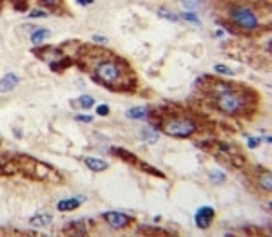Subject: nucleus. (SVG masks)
Instances as JSON below:
<instances>
[{
	"label": "nucleus",
	"instance_id": "6ab92c4d",
	"mask_svg": "<svg viewBox=\"0 0 272 237\" xmlns=\"http://www.w3.org/2000/svg\"><path fill=\"white\" fill-rule=\"evenodd\" d=\"M49 36H51V33H49L48 29H42V27H38L36 31H33V33H31V43H33V45H40V43H42L46 38H49Z\"/></svg>",
	"mask_w": 272,
	"mask_h": 237
},
{
	"label": "nucleus",
	"instance_id": "20e7f679",
	"mask_svg": "<svg viewBox=\"0 0 272 237\" xmlns=\"http://www.w3.org/2000/svg\"><path fill=\"white\" fill-rule=\"evenodd\" d=\"M149 120L156 130H162L171 138L180 139L202 136L211 127L205 116L183 105H164V107L151 109Z\"/></svg>",
	"mask_w": 272,
	"mask_h": 237
},
{
	"label": "nucleus",
	"instance_id": "f03ea898",
	"mask_svg": "<svg viewBox=\"0 0 272 237\" xmlns=\"http://www.w3.org/2000/svg\"><path fill=\"white\" fill-rule=\"evenodd\" d=\"M195 94L203 105L229 118L252 120L261 105V96L251 85L223 80L214 74L202 76L195 85Z\"/></svg>",
	"mask_w": 272,
	"mask_h": 237
},
{
	"label": "nucleus",
	"instance_id": "9b49d317",
	"mask_svg": "<svg viewBox=\"0 0 272 237\" xmlns=\"http://www.w3.org/2000/svg\"><path fill=\"white\" fill-rule=\"evenodd\" d=\"M216 217V212H214V208L211 207H203L200 208L198 212H196V226L202 230H207L209 226L212 224V219Z\"/></svg>",
	"mask_w": 272,
	"mask_h": 237
},
{
	"label": "nucleus",
	"instance_id": "6e6552de",
	"mask_svg": "<svg viewBox=\"0 0 272 237\" xmlns=\"http://www.w3.org/2000/svg\"><path fill=\"white\" fill-rule=\"evenodd\" d=\"M112 154L118 156L120 160H124L126 163L133 165V167H136L138 170H142V172H147V174H151V176L154 177H165V174L162 172V170H158V168L151 167V165H147L145 161H142L136 154H133V152L126 151V149H112Z\"/></svg>",
	"mask_w": 272,
	"mask_h": 237
},
{
	"label": "nucleus",
	"instance_id": "7ed1b4c3",
	"mask_svg": "<svg viewBox=\"0 0 272 237\" xmlns=\"http://www.w3.org/2000/svg\"><path fill=\"white\" fill-rule=\"evenodd\" d=\"M223 2L218 24L238 36H259L272 27V11L268 2L259 0H216Z\"/></svg>",
	"mask_w": 272,
	"mask_h": 237
},
{
	"label": "nucleus",
	"instance_id": "a878e982",
	"mask_svg": "<svg viewBox=\"0 0 272 237\" xmlns=\"http://www.w3.org/2000/svg\"><path fill=\"white\" fill-rule=\"evenodd\" d=\"M211 181H212V183H223V181H225L223 172H218V170H211Z\"/></svg>",
	"mask_w": 272,
	"mask_h": 237
},
{
	"label": "nucleus",
	"instance_id": "423d86ee",
	"mask_svg": "<svg viewBox=\"0 0 272 237\" xmlns=\"http://www.w3.org/2000/svg\"><path fill=\"white\" fill-rule=\"evenodd\" d=\"M196 145H198L200 149L209 151L212 156H216L218 160L223 161V163H227L229 167H234V168L247 167V160H245V156L242 154V151H238L236 147L229 145V143L218 141V139L211 138V139L196 141Z\"/></svg>",
	"mask_w": 272,
	"mask_h": 237
},
{
	"label": "nucleus",
	"instance_id": "2f4dec72",
	"mask_svg": "<svg viewBox=\"0 0 272 237\" xmlns=\"http://www.w3.org/2000/svg\"><path fill=\"white\" fill-rule=\"evenodd\" d=\"M93 40H95L96 43H107V38H104V36H100V35H95Z\"/></svg>",
	"mask_w": 272,
	"mask_h": 237
},
{
	"label": "nucleus",
	"instance_id": "393cba45",
	"mask_svg": "<svg viewBox=\"0 0 272 237\" xmlns=\"http://www.w3.org/2000/svg\"><path fill=\"white\" fill-rule=\"evenodd\" d=\"M214 73L221 74V76H232V69H229L227 65H214Z\"/></svg>",
	"mask_w": 272,
	"mask_h": 237
},
{
	"label": "nucleus",
	"instance_id": "aec40b11",
	"mask_svg": "<svg viewBox=\"0 0 272 237\" xmlns=\"http://www.w3.org/2000/svg\"><path fill=\"white\" fill-rule=\"evenodd\" d=\"M136 232L140 233V235H171L169 232H165V230L162 228H152V226H140Z\"/></svg>",
	"mask_w": 272,
	"mask_h": 237
},
{
	"label": "nucleus",
	"instance_id": "7c9ffc66",
	"mask_svg": "<svg viewBox=\"0 0 272 237\" xmlns=\"http://www.w3.org/2000/svg\"><path fill=\"white\" fill-rule=\"evenodd\" d=\"M259 141H261L259 138H249V147H252V149H254V147L259 145Z\"/></svg>",
	"mask_w": 272,
	"mask_h": 237
},
{
	"label": "nucleus",
	"instance_id": "473e14b6",
	"mask_svg": "<svg viewBox=\"0 0 272 237\" xmlns=\"http://www.w3.org/2000/svg\"><path fill=\"white\" fill-rule=\"evenodd\" d=\"M76 120H78V121H87V123H91V121H93V118H91V116H84V114H80V116H76Z\"/></svg>",
	"mask_w": 272,
	"mask_h": 237
},
{
	"label": "nucleus",
	"instance_id": "a211bd4d",
	"mask_svg": "<svg viewBox=\"0 0 272 237\" xmlns=\"http://www.w3.org/2000/svg\"><path fill=\"white\" fill-rule=\"evenodd\" d=\"M80 207V199H62V201H58V205H56V208L60 212H69V210H76V208Z\"/></svg>",
	"mask_w": 272,
	"mask_h": 237
},
{
	"label": "nucleus",
	"instance_id": "dca6fc26",
	"mask_svg": "<svg viewBox=\"0 0 272 237\" xmlns=\"http://www.w3.org/2000/svg\"><path fill=\"white\" fill-rule=\"evenodd\" d=\"M149 112H151V107H133L126 112V116L133 120H145L149 118Z\"/></svg>",
	"mask_w": 272,
	"mask_h": 237
},
{
	"label": "nucleus",
	"instance_id": "4be33fe9",
	"mask_svg": "<svg viewBox=\"0 0 272 237\" xmlns=\"http://www.w3.org/2000/svg\"><path fill=\"white\" fill-rule=\"evenodd\" d=\"M49 223H51V216L49 214H40V216H35L31 219L33 226H48Z\"/></svg>",
	"mask_w": 272,
	"mask_h": 237
},
{
	"label": "nucleus",
	"instance_id": "ddd939ff",
	"mask_svg": "<svg viewBox=\"0 0 272 237\" xmlns=\"http://www.w3.org/2000/svg\"><path fill=\"white\" fill-rule=\"evenodd\" d=\"M64 233H67V235H87L89 233V224L84 219L74 221V223H69L65 226Z\"/></svg>",
	"mask_w": 272,
	"mask_h": 237
},
{
	"label": "nucleus",
	"instance_id": "cd10ccee",
	"mask_svg": "<svg viewBox=\"0 0 272 237\" xmlns=\"http://www.w3.org/2000/svg\"><path fill=\"white\" fill-rule=\"evenodd\" d=\"M181 17L185 18V20H189V22H192V24H200V18L196 17L195 13H192V11H185V13L181 15Z\"/></svg>",
	"mask_w": 272,
	"mask_h": 237
},
{
	"label": "nucleus",
	"instance_id": "c756f323",
	"mask_svg": "<svg viewBox=\"0 0 272 237\" xmlns=\"http://www.w3.org/2000/svg\"><path fill=\"white\" fill-rule=\"evenodd\" d=\"M96 112H98L100 116H107L109 107H107V105H98V107H96Z\"/></svg>",
	"mask_w": 272,
	"mask_h": 237
},
{
	"label": "nucleus",
	"instance_id": "f257e3e1",
	"mask_svg": "<svg viewBox=\"0 0 272 237\" xmlns=\"http://www.w3.org/2000/svg\"><path fill=\"white\" fill-rule=\"evenodd\" d=\"M74 65L98 85L111 92H136L138 76L124 56L95 43H80L74 53Z\"/></svg>",
	"mask_w": 272,
	"mask_h": 237
},
{
	"label": "nucleus",
	"instance_id": "b1692460",
	"mask_svg": "<svg viewBox=\"0 0 272 237\" xmlns=\"http://www.w3.org/2000/svg\"><path fill=\"white\" fill-rule=\"evenodd\" d=\"M181 6L189 11H195V9H200L202 8V0H180Z\"/></svg>",
	"mask_w": 272,
	"mask_h": 237
},
{
	"label": "nucleus",
	"instance_id": "2eb2a0df",
	"mask_svg": "<svg viewBox=\"0 0 272 237\" xmlns=\"http://www.w3.org/2000/svg\"><path fill=\"white\" fill-rule=\"evenodd\" d=\"M84 163H86V167L87 168H91L93 172H102V170H105V168L109 167L105 161H102V160H98V158H84Z\"/></svg>",
	"mask_w": 272,
	"mask_h": 237
},
{
	"label": "nucleus",
	"instance_id": "412c9836",
	"mask_svg": "<svg viewBox=\"0 0 272 237\" xmlns=\"http://www.w3.org/2000/svg\"><path fill=\"white\" fill-rule=\"evenodd\" d=\"M142 138L145 139V141L154 143L156 139H158V130H156L154 127H145V129H142Z\"/></svg>",
	"mask_w": 272,
	"mask_h": 237
},
{
	"label": "nucleus",
	"instance_id": "c85d7f7f",
	"mask_svg": "<svg viewBox=\"0 0 272 237\" xmlns=\"http://www.w3.org/2000/svg\"><path fill=\"white\" fill-rule=\"evenodd\" d=\"M29 17L31 18H42V17H48V13L42 11V9H33V11H29Z\"/></svg>",
	"mask_w": 272,
	"mask_h": 237
},
{
	"label": "nucleus",
	"instance_id": "4468645a",
	"mask_svg": "<svg viewBox=\"0 0 272 237\" xmlns=\"http://www.w3.org/2000/svg\"><path fill=\"white\" fill-rule=\"evenodd\" d=\"M18 83V76L15 73H8L4 78H0V92H9L13 91Z\"/></svg>",
	"mask_w": 272,
	"mask_h": 237
},
{
	"label": "nucleus",
	"instance_id": "f3484780",
	"mask_svg": "<svg viewBox=\"0 0 272 237\" xmlns=\"http://www.w3.org/2000/svg\"><path fill=\"white\" fill-rule=\"evenodd\" d=\"M95 105V100H93V96H80V98L76 100H71V107L73 109H91Z\"/></svg>",
	"mask_w": 272,
	"mask_h": 237
},
{
	"label": "nucleus",
	"instance_id": "9d476101",
	"mask_svg": "<svg viewBox=\"0 0 272 237\" xmlns=\"http://www.w3.org/2000/svg\"><path fill=\"white\" fill-rule=\"evenodd\" d=\"M102 219L114 230H126L134 223L133 217H129L127 214H122V212H105L104 216H102Z\"/></svg>",
	"mask_w": 272,
	"mask_h": 237
},
{
	"label": "nucleus",
	"instance_id": "72a5a7b5",
	"mask_svg": "<svg viewBox=\"0 0 272 237\" xmlns=\"http://www.w3.org/2000/svg\"><path fill=\"white\" fill-rule=\"evenodd\" d=\"M78 4L80 6H89V4H93V0H76Z\"/></svg>",
	"mask_w": 272,
	"mask_h": 237
},
{
	"label": "nucleus",
	"instance_id": "39448f33",
	"mask_svg": "<svg viewBox=\"0 0 272 237\" xmlns=\"http://www.w3.org/2000/svg\"><path fill=\"white\" fill-rule=\"evenodd\" d=\"M15 160H17L18 172L24 174L26 177H33V179H38V181H51V183L62 181L60 174L56 172L51 165L44 163V161H38L26 154H17Z\"/></svg>",
	"mask_w": 272,
	"mask_h": 237
},
{
	"label": "nucleus",
	"instance_id": "1a4fd4ad",
	"mask_svg": "<svg viewBox=\"0 0 272 237\" xmlns=\"http://www.w3.org/2000/svg\"><path fill=\"white\" fill-rule=\"evenodd\" d=\"M249 176H251V181L256 188L261 190V192H265V194H270L272 192V174H270L268 168L254 167Z\"/></svg>",
	"mask_w": 272,
	"mask_h": 237
},
{
	"label": "nucleus",
	"instance_id": "f8f14e48",
	"mask_svg": "<svg viewBox=\"0 0 272 237\" xmlns=\"http://www.w3.org/2000/svg\"><path fill=\"white\" fill-rule=\"evenodd\" d=\"M36 2L55 15H69V11L65 8V0H36Z\"/></svg>",
	"mask_w": 272,
	"mask_h": 237
},
{
	"label": "nucleus",
	"instance_id": "bb28decb",
	"mask_svg": "<svg viewBox=\"0 0 272 237\" xmlns=\"http://www.w3.org/2000/svg\"><path fill=\"white\" fill-rule=\"evenodd\" d=\"M158 15H160V17H165L167 20H171V22H178V17H174V15L171 13V11H167V9H160V11H158Z\"/></svg>",
	"mask_w": 272,
	"mask_h": 237
},
{
	"label": "nucleus",
	"instance_id": "0eeeda50",
	"mask_svg": "<svg viewBox=\"0 0 272 237\" xmlns=\"http://www.w3.org/2000/svg\"><path fill=\"white\" fill-rule=\"evenodd\" d=\"M31 53L46 62L55 73H64L71 65H74V58L65 55L64 45H36L31 49Z\"/></svg>",
	"mask_w": 272,
	"mask_h": 237
},
{
	"label": "nucleus",
	"instance_id": "5701e85b",
	"mask_svg": "<svg viewBox=\"0 0 272 237\" xmlns=\"http://www.w3.org/2000/svg\"><path fill=\"white\" fill-rule=\"evenodd\" d=\"M11 6H13L15 11H20V13H26L29 9V2L27 0H11Z\"/></svg>",
	"mask_w": 272,
	"mask_h": 237
}]
</instances>
